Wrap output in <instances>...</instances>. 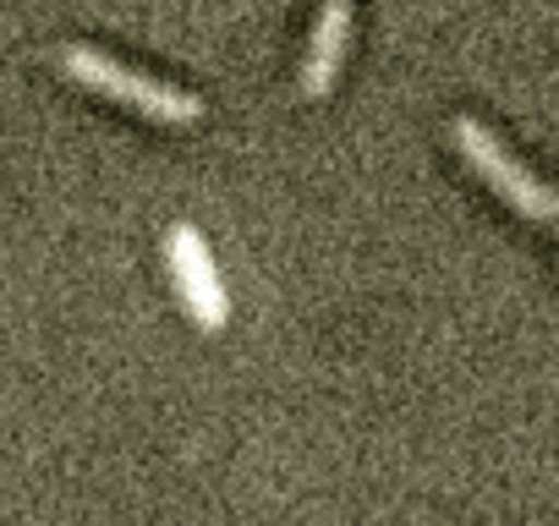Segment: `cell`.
<instances>
[{"label":"cell","instance_id":"cell-1","mask_svg":"<svg viewBox=\"0 0 559 526\" xmlns=\"http://www.w3.org/2000/svg\"><path fill=\"white\" fill-rule=\"evenodd\" d=\"M61 72H67L72 83H83V88L116 99V105L143 110L148 121H165V127H192V121L203 116V99H198V94L170 88V83H159V77H143V72H132V67H121V61L88 50V45H67V50H61Z\"/></svg>","mask_w":559,"mask_h":526},{"label":"cell","instance_id":"cell-2","mask_svg":"<svg viewBox=\"0 0 559 526\" xmlns=\"http://www.w3.org/2000/svg\"><path fill=\"white\" fill-rule=\"evenodd\" d=\"M450 138H455V148H461V159L521 214V219H554L559 214V198L521 165V159H510L504 148H499V138L483 127V121H472V116H455L450 121Z\"/></svg>","mask_w":559,"mask_h":526},{"label":"cell","instance_id":"cell-3","mask_svg":"<svg viewBox=\"0 0 559 526\" xmlns=\"http://www.w3.org/2000/svg\"><path fill=\"white\" fill-rule=\"evenodd\" d=\"M165 258H170V280H176L187 313H192L203 330H219V324L230 319V308H225V286H219V275H214V258H209L203 236H198L192 225H176L170 241H165Z\"/></svg>","mask_w":559,"mask_h":526},{"label":"cell","instance_id":"cell-4","mask_svg":"<svg viewBox=\"0 0 559 526\" xmlns=\"http://www.w3.org/2000/svg\"><path fill=\"white\" fill-rule=\"evenodd\" d=\"M346 39H352V0H324V12L308 34V61H302V94L308 99H324L335 88Z\"/></svg>","mask_w":559,"mask_h":526},{"label":"cell","instance_id":"cell-5","mask_svg":"<svg viewBox=\"0 0 559 526\" xmlns=\"http://www.w3.org/2000/svg\"><path fill=\"white\" fill-rule=\"evenodd\" d=\"M554 219H559V214H554Z\"/></svg>","mask_w":559,"mask_h":526}]
</instances>
